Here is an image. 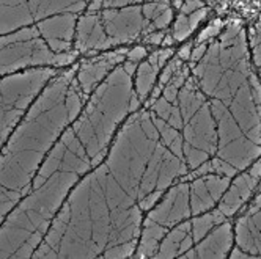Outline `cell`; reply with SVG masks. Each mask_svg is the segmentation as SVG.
Segmentation results:
<instances>
[{
    "mask_svg": "<svg viewBox=\"0 0 261 259\" xmlns=\"http://www.w3.org/2000/svg\"><path fill=\"white\" fill-rule=\"evenodd\" d=\"M137 63L123 62L90 95L84 112L54 145L36 173L32 190L4 220L0 257H32L44 240L68 192L110 145L117 126L139 110L142 101L134 88Z\"/></svg>",
    "mask_w": 261,
    "mask_h": 259,
    "instance_id": "cell-1",
    "label": "cell"
},
{
    "mask_svg": "<svg viewBox=\"0 0 261 259\" xmlns=\"http://www.w3.org/2000/svg\"><path fill=\"white\" fill-rule=\"evenodd\" d=\"M189 66L219 126L216 159L244 171L261 156V80L250 65L246 28L230 22Z\"/></svg>",
    "mask_w": 261,
    "mask_h": 259,
    "instance_id": "cell-2",
    "label": "cell"
},
{
    "mask_svg": "<svg viewBox=\"0 0 261 259\" xmlns=\"http://www.w3.org/2000/svg\"><path fill=\"white\" fill-rule=\"evenodd\" d=\"M77 65L60 71L32 104L25 117L16 126L2 151V220L32 190L33 179L52 145L60 134L77 120L88 96L77 82Z\"/></svg>",
    "mask_w": 261,
    "mask_h": 259,
    "instance_id": "cell-3",
    "label": "cell"
},
{
    "mask_svg": "<svg viewBox=\"0 0 261 259\" xmlns=\"http://www.w3.org/2000/svg\"><path fill=\"white\" fill-rule=\"evenodd\" d=\"M172 19L173 5L170 0L104 8L95 13L85 11L77 21L74 50L95 55L110 47L134 43L151 32L165 30Z\"/></svg>",
    "mask_w": 261,
    "mask_h": 259,
    "instance_id": "cell-4",
    "label": "cell"
},
{
    "mask_svg": "<svg viewBox=\"0 0 261 259\" xmlns=\"http://www.w3.org/2000/svg\"><path fill=\"white\" fill-rule=\"evenodd\" d=\"M0 49H2V69H0L2 76L32 66H68L76 62L79 53L77 50L68 53L54 52L35 25H27L2 35Z\"/></svg>",
    "mask_w": 261,
    "mask_h": 259,
    "instance_id": "cell-5",
    "label": "cell"
},
{
    "mask_svg": "<svg viewBox=\"0 0 261 259\" xmlns=\"http://www.w3.org/2000/svg\"><path fill=\"white\" fill-rule=\"evenodd\" d=\"M60 72L54 66L27 68L22 72L7 74L2 79V145L21 123L22 117L29 112L33 101L41 95L44 87Z\"/></svg>",
    "mask_w": 261,
    "mask_h": 259,
    "instance_id": "cell-6",
    "label": "cell"
},
{
    "mask_svg": "<svg viewBox=\"0 0 261 259\" xmlns=\"http://www.w3.org/2000/svg\"><path fill=\"white\" fill-rule=\"evenodd\" d=\"M90 2L91 0H2L0 32L7 35L17 28L41 22L52 16H81Z\"/></svg>",
    "mask_w": 261,
    "mask_h": 259,
    "instance_id": "cell-7",
    "label": "cell"
},
{
    "mask_svg": "<svg viewBox=\"0 0 261 259\" xmlns=\"http://www.w3.org/2000/svg\"><path fill=\"white\" fill-rule=\"evenodd\" d=\"M192 217L191 208V182L181 181L176 186L167 189L162 195V201L151 211H148L146 218H150L156 223L173 228L181 221Z\"/></svg>",
    "mask_w": 261,
    "mask_h": 259,
    "instance_id": "cell-8",
    "label": "cell"
},
{
    "mask_svg": "<svg viewBox=\"0 0 261 259\" xmlns=\"http://www.w3.org/2000/svg\"><path fill=\"white\" fill-rule=\"evenodd\" d=\"M127 50L129 49L104 50L98 55H87V59H84L79 63L77 82L88 98L112 71L123 62H126Z\"/></svg>",
    "mask_w": 261,
    "mask_h": 259,
    "instance_id": "cell-9",
    "label": "cell"
},
{
    "mask_svg": "<svg viewBox=\"0 0 261 259\" xmlns=\"http://www.w3.org/2000/svg\"><path fill=\"white\" fill-rule=\"evenodd\" d=\"M234 242L238 248L250 254L252 259L261 257V192L236 220Z\"/></svg>",
    "mask_w": 261,
    "mask_h": 259,
    "instance_id": "cell-10",
    "label": "cell"
},
{
    "mask_svg": "<svg viewBox=\"0 0 261 259\" xmlns=\"http://www.w3.org/2000/svg\"><path fill=\"white\" fill-rule=\"evenodd\" d=\"M191 182V208L192 217L211 211L219 205L220 198L227 192L231 178L222 175H206L195 178Z\"/></svg>",
    "mask_w": 261,
    "mask_h": 259,
    "instance_id": "cell-11",
    "label": "cell"
},
{
    "mask_svg": "<svg viewBox=\"0 0 261 259\" xmlns=\"http://www.w3.org/2000/svg\"><path fill=\"white\" fill-rule=\"evenodd\" d=\"M234 234L231 221L225 220L217 225L206 237H203L198 244H195L189 251H186L181 257L197 259V257H227L233 248Z\"/></svg>",
    "mask_w": 261,
    "mask_h": 259,
    "instance_id": "cell-12",
    "label": "cell"
},
{
    "mask_svg": "<svg viewBox=\"0 0 261 259\" xmlns=\"http://www.w3.org/2000/svg\"><path fill=\"white\" fill-rule=\"evenodd\" d=\"M172 57H173V50L170 47H165V49L151 52L143 62L139 63L137 71L134 74V88L142 102L150 98L153 88L158 83L156 80H158L159 72L167 63H169Z\"/></svg>",
    "mask_w": 261,
    "mask_h": 259,
    "instance_id": "cell-13",
    "label": "cell"
},
{
    "mask_svg": "<svg viewBox=\"0 0 261 259\" xmlns=\"http://www.w3.org/2000/svg\"><path fill=\"white\" fill-rule=\"evenodd\" d=\"M261 179L252 176L249 171H241L234 179H231L227 192L219 201V209L227 217H233L236 212L241 211V208L249 203L252 193L256 190Z\"/></svg>",
    "mask_w": 261,
    "mask_h": 259,
    "instance_id": "cell-14",
    "label": "cell"
},
{
    "mask_svg": "<svg viewBox=\"0 0 261 259\" xmlns=\"http://www.w3.org/2000/svg\"><path fill=\"white\" fill-rule=\"evenodd\" d=\"M192 247L194 240L191 234V218H188L169 229L154 257H181Z\"/></svg>",
    "mask_w": 261,
    "mask_h": 259,
    "instance_id": "cell-15",
    "label": "cell"
},
{
    "mask_svg": "<svg viewBox=\"0 0 261 259\" xmlns=\"http://www.w3.org/2000/svg\"><path fill=\"white\" fill-rule=\"evenodd\" d=\"M167 233H169V228L167 226H162L150 218H145L142 233L139 237V245L136 248L134 256L136 257H154Z\"/></svg>",
    "mask_w": 261,
    "mask_h": 259,
    "instance_id": "cell-16",
    "label": "cell"
},
{
    "mask_svg": "<svg viewBox=\"0 0 261 259\" xmlns=\"http://www.w3.org/2000/svg\"><path fill=\"white\" fill-rule=\"evenodd\" d=\"M208 13H210L208 5L191 13V14L178 13L175 24H173V32H172L175 41H182L186 38H189V36L195 32V28L203 22L204 17L208 16Z\"/></svg>",
    "mask_w": 261,
    "mask_h": 259,
    "instance_id": "cell-17",
    "label": "cell"
},
{
    "mask_svg": "<svg viewBox=\"0 0 261 259\" xmlns=\"http://www.w3.org/2000/svg\"><path fill=\"white\" fill-rule=\"evenodd\" d=\"M247 40H249V47H250V53H252L255 68L258 71V77L261 80V16L258 17V21L250 27Z\"/></svg>",
    "mask_w": 261,
    "mask_h": 259,
    "instance_id": "cell-18",
    "label": "cell"
},
{
    "mask_svg": "<svg viewBox=\"0 0 261 259\" xmlns=\"http://www.w3.org/2000/svg\"><path fill=\"white\" fill-rule=\"evenodd\" d=\"M223 28H225V25H223V22L220 19H214L213 22H210L206 25V28H204L200 35L198 38L194 41L195 44H200V43H206V41H213L216 40L217 36L223 32Z\"/></svg>",
    "mask_w": 261,
    "mask_h": 259,
    "instance_id": "cell-19",
    "label": "cell"
},
{
    "mask_svg": "<svg viewBox=\"0 0 261 259\" xmlns=\"http://www.w3.org/2000/svg\"><path fill=\"white\" fill-rule=\"evenodd\" d=\"M148 57V50H146V47L145 46H136V47H133V49H129L127 50V55H126V60H129V62H133V63H140V62H143L145 59Z\"/></svg>",
    "mask_w": 261,
    "mask_h": 259,
    "instance_id": "cell-20",
    "label": "cell"
},
{
    "mask_svg": "<svg viewBox=\"0 0 261 259\" xmlns=\"http://www.w3.org/2000/svg\"><path fill=\"white\" fill-rule=\"evenodd\" d=\"M206 5H208V2H204V0H182V4H181L178 11L182 14H191V13H194L203 7H206Z\"/></svg>",
    "mask_w": 261,
    "mask_h": 259,
    "instance_id": "cell-21",
    "label": "cell"
},
{
    "mask_svg": "<svg viewBox=\"0 0 261 259\" xmlns=\"http://www.w3.org/2000/svg\"><path fill=\"white\" fill-rule=\"evenodd\" d=\"M165 38V32L164 30H156V32H151V33H148L143 41L148 43V44H153V46H162V41Z\"/></svg>",
    "mask_w": 261,
    "mask_h": 259,
    "instance_id": "cell-22",
    "label": "cell"
},
{
    "mask_svg": "<svg viewBox=\"0 0 261 259\" xmlns=\"http://www.w3.org/2000/svg\"><path fill=\"white\" fill-rule=\"evenodd\" d=\"M192 50H194V43H188V44L182 46V47L178 50V57H179L182 62H189V60H191V55H192Z\"/></svg>",
    "mask_w": 261,
    "mask_h": 259,
    "instance_id": "cell-23",
    "label": "cell"
},
{
    "mask_svg": "<svg viewBox=\"0 0 261 259\" xmlns=\"http://www.w3.org/2000/svg\"><path fill=\"white\" fill-rule=\"evenodd\" d=\"M204 2H208V0H204ZM181 4H182V0H173V8H178L179 10V7H181Z\"/></svg>",
    "mask_w": 261,
    "mask_h": 259,
    "instance_id": "cell-24",
    "label": "cell"
}]
</instances>
